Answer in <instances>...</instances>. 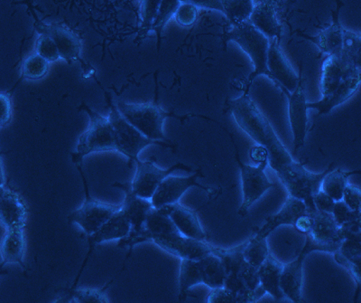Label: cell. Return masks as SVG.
Here are the masks:
<instances>
[{
	"instance_id": "cell-43",
	"label": "cell",
	"mask_w": 361,
	"mask_h": 303,
	"mask_svg": "<svg viewBox=\"0 0 361 303\" xmlns=\"http://www.w3.org/2000/svg\"><path fill=\"white\" fill-rule=\"evenodd\" d=\"M250 156L255 162L259 164L263 162V161L269 160V153H267L266 148L260 146V145L259 146L254 147L251 150Z\"/></svg>"
},
{
	"instance_id": "cell-6",
	"label": "cell",
	"mask_w": 361,
	"mask_h": 303,
	"mask_svg": "<svg viewBox=\"0 0 361 303\" xmlns=\"http://www.w3.org/2000/svg\"><path fill=\"white\" fill-rule=\"evenodd\" d=\"M228 40L236 42L243 48L245 53L250 57L254 70L248 76L245 91L250 92L255 79L260 76H266L271 80V75L267 66L269 58V42L265 35L259 29L244 25L231 32Z\"/></svg>"
},
{
	"instance_id": "cell-36",
	"label": "cell",
	"mask_w": 361,
	"mask_h": 303,
	"mask_svg": "<svg viewBox=\"0 0 361 303\" xmlns=\"http://www.w3.org/2000/svg\"><path fill=\"white\" fill-rule=\"evenodd\" d=\"M197 17V11L192 4H183L176 9V18L180 25L188 27L195 23Z\"/></svg>"
},
{
	"instance_id": "cell-8",
	"label": "cell",
	"mask_w": 361,
	"mask_h": 303,
	"mask_svg": "<svg viewBox=\"0 0 361 303\" xmlns=\"http://www.w3.org/2000/svg\"><path fill=\"white\" fill-rule=\"evenodd\" d=\"M85 186V198L82 205L71 213L68 219L70 223L76 224L82 229L87 237L96 233L122 208L121 205H111L97 201L90 196L88 182H87L82 167H78Z\"/></svg>"
},
{
	"instance_id": "cell-15",
	"label": "cell",
	"mask_w": 361,
	"mask_h": 303,
	"mask_svg": "<svg viewBox=\"0 0 361 303\" xmlns=\"http://www.w3.org/2000/svg\"><path fill=\"white\" fill-rule=\"evenodd\" d=\"M121 189L125 194V201L122 203V209L130 223L128 235H135L142 230L148 215L153 210L154 206L151 199L141 198L133 191L130 182H117L112 185Z\"/></svg>"
},
{
	"instance_id": "cell-21",
	"label": "cell",
	"mask_w": 361,
	"mask_h": 303,
	"mask_svg": "<svg viewBox=\"0 0 361 303\" xmlns=\"http://www.w3.org/2000/svg\"><path fill=\"white\" fill-rule=\"evenodd\" d=\"M170 217L180 234L193 239L206 241L207 234L198 217V211L178 204L170 206Z\"/></svg>"
},
{
	"instance_id": "cell-38",
	"label": "cell",
	"mask_w": 361,
	"mask_h": 303,
	"mask_svg": "<svg viewBox=\"0 0 361 303\" xmlns=\"http://www.w3.org/2000/svg\"><path fill=\"white\" fill-rule=\"evenodd\" d=\"M227 8L232 18H244L250 14L251 5L248 0H230L228 1Z\"/></svg>"
},
{
	"instance_id": "cell-4",
	"label": "cell",
	"mask_w": 361,
	"mask_h": 303,
	"mask_svg": "<svg viewBox=\"0 0 361 303\" xmlns=\"http://www.w3.org/2000/svg\"><path fill=\"white\" fill-rule=\"evenodd\" d=\"M90 118V126L80 137L76 151L72 154L73 162L76 167H82L83 159L92 153L118 151L114 128L109 118L82 103L80 107Z\"/></svg>"
},
{
	"instance_id": "cell-34",
	"label": "cell",
	"mask_w": 361,
	"mask_h": 303,
	"mask_svg": "<svg viewBox=\"0 0 361 303\" xmlns=\"http://www.w3.org/2000/svg\"><path fill=\"white\" fill-rule=\"evenodd\" d=\"M238 276L243 280L248 291H256L261 286L259 268L247 263L246 259L241 263Z\"/></svg>"
},
{
	"instance_id": "cell-5",
	"label": "cell",
	"mask_w": 361,
	"mask_h": 303,
	"mask_svg": "<svg viewBox=\"0 0 361 303\" xmlns=\"http://www.w3.org/2000/svg\"><path fill=\"white\" fill-rule=\"evenodd\" d=\"M101 88L104 92L109 107V120L114 128L116 141H117L118 153L125 155L128 160L137 161L140 160L142 150L149 146H160L167 149L176 150V145L166 141H152L142 134L137 128L131 124L119 111L117 105L113 102L111 95L103 86Z\"/></svg>"
},
{
	"instance_id": "cell-37",
	"label": "cell",
	"mask_w": 361,
	"mask_h": 303,
	"mask_svg": "<svg viewBox=\"0 0 361 303\" xmlns=\"http://www.w3.org/2000/svg\"><path fill=\"white\" fill-rule=\"evenodd\" d=\"M343 201L353 210L361 212V189L359 186L349 184L345 189Z\"/></svg>"
},
{
	"instance_id": "cell-26",
	"label": "cell",
	"mask_w": 361,
	"mask_h": 303,
	"mask_svg": "<svg viewBox=\"0 0 361 303\" xmlns=\"http://www.w3.org/2000/svg\"><path fill=\"white\" fill-rule=\"evenodd\" d=\"M344 31L338 23L319 35L318 37H309L319 47L322 53L328 56H341L343 49Z\"/></svg>"
},
{
	"instance_id": "cell-19",
	"label": "cell",
	"mask_w": 361,
	"mask_h": 303,
	"mask_svg": "<svg viewBox=\"0 0 361 303\" xmlns=\"http://www.w3.org/2000/svg\"><path fill=\"white\" fill-rule=\"evenodd\" d=\"M0 194V219L6 230L24 228L27 225V208L17 192L1 186Z\"/></svg>"
},
{
	"instance_id": "cell-33",
	"label": "cell",
	"mask_w": 361,
	"mask_h": 303,
	"mask_svg": "<svg viewBox=\"0 0 361 303\" xmlns=\"http://www.w3.org/2000/svg\"><path fill=\"white\" fill-rule=\"evenodd\" d=\"M37 54L47 59L49 63L60 59L61 54L57 44L49 35H42L37 41Z\"/></svg>"
},
{
	"instance_id": "cell-30",
	"label": "cell",
	"mask_w": 361,
	"mask_h": 303,
	"mask_svg": "<svg viewBox=\"0 0 361 303\" xmlns=\"http://www.w3.org/2000/svg\"><path fill=\"white\" fill-rule=\"evenodd\" d=\"M49 64L40 54H32L23 63L22 79L35 81L44 78L49 71Z\"/></svg>"
},
{
	"instance_id": "cell-24",
	"label": "cell",
	"mask_w": 361,
	"mask_h": 303,
	"mask_svg": "<svg viewBox=\"0 0 361 303\" xmlns=\"http://www.w3.org/2000/svg\"><path fill=\"white\" fill-rule=\"evenodd\" d=\"M202 285L216 289L224 287L226 268L224 263L218 256L209 254L198 260Z\"/></svg>"
},
{
	"instance_id": "cell-40",
	"label": "cell",
	"mask_w": 361,
	"mask_h": 303,
	"mask_svg": "<svg viewBox=\"0 0 361 303\" xmlns=\"http://www.w3.org/2000/svg\"><path fill=\"white\" fill-rule=\"evenodd\" d=\"M345 268L349 271L351 276H353L354 280H355L356 290L355 295H354V302H357L361 293V259L357 261L355 263L347 264Z\"/></svg>"
},
{
	"instance_id": "cell-23",
	"label": "cell",
	"mask_w": 361,
	"mask_h": 303,
	"mask_svg": "<svg viewBox=\"0 0 361 303\" xmlns=\"http://www.w3.org/2000/svg\"><path fill=\"white\" fill-rule=\"evenodd\" d=\"M283 267L285 264L280 263L270 253L265 263L259 268L261 286L276 302H281L286 298L281 288Z\"/></svg>"
},
{
	"instance_id": "cell-32",
	"label": "cell",
	"mask_w": 361,
	"mask_h": 303,
	"mask_svg": "<svg viewBox=\"0 0 361 303\" xmlns=\"http://www.w3.org/2000/svg\"><path fill=\"white\" fill-rule=\"evenodd\" d=\"M254 23L266 37L267 35V37H274L279 35V28L272 13L267 9H261L254 14Z\"/></svg>"
},
{
	"instance_id": "cell-28",
	"label": "cell",
	"mask_w": 361,
	"mask_h": 303,
	"mask_svg": "<svg viewBox=\"0 0 361 303\" xmlns=\"http://www.w3.org/2000/svg\"><path fill=\"white\" fill-rule=\"evenodd\" d=\"M270 254L269 244L265 237H260L255 234L252 237L247 240L244 249V257L247 263L259 268Z\"/></svg>"
},
{
	"instance_id": "cell-10",
	"label": "cell",
	"mask_w": 361,
	"mask_h": 303,
	"mask_svg": "<svg viewBox=\"0 0 361 303\" xmlns=\"http://www.w3.org/2000/svg\"><path fill=\"white\" fill-rule=\"evenodd\" d=\"M283 95L288 98L290 127L293 133V150L298 153L305 146L306 137L309 131L308 102L306 100L302 77V64L300 66L299 83L295 91L280 87Z\"/></svg>"
},
{
	"instance_id": "cell-11",
	"label": "cell",
	"mask_w": 361,
	"mask_h": 303,
	"mask_svg": "<svg viewBox=\"0 0 361 303\" xmlns=\"http://www.w3.org/2000/svg\"><path fill=\"white\" fill-rule=\"evenodd\" d=\"M135 163H137V170H135L133 180L130 182L131 188L135 194L147 199H152L154 193L164 180L177 170H183L186 172H196L192 167L180 162L166 170L158 167L154 159L145 161L138 160Z\"/></svg>"
},
{
	"instance_id": "cell-44",
	"label": "cell",
	"mask_w": 361,
	"mask_h": 303,
	"mask_svg": "<svg viewBox=\"0 0 361 303\" xmlns=\"http://www.w3.org/2000/svg\"><path fill=\"white\" fill-rule=\"evenodd\" d=\"M357 238H359V239L361 241V234L359 235V237Z\"/></svg>"
},
{
	"instance_id": "cell-29",
	"label": "cell",
	"mask_w": 361,
	"mask_h": 303,
	"mask_svg": "<svg viewBox=\"0 0 361 303\" xmlns=\"http://www.w3.org/2000/svg\"><path fill=\"white\" fill-rule=\"evenodd\" d=\"M335 260L341 266L361 259V241L356 237H345L340 249L334 254Z\"/></svg>"
},
{
	"instance_id": "cell-22",
	"label": "cell",
	"mask_w": 361,
	"mask_h": 303,
	"mask_svg": "<svg viewBox=\"0 0 361 303\" xmlns=\"http://www.w3.org/2000/svg\"><path fill=\"white\" fill-rule=\"evenodd\" d=\"M2 263H17L21 266L23 271L27 273V266L25 263V239L24 228H12L6 230L1 246Z\"/></svg>"
},
{
	"instance_id": "cell-9",
	"label": "cell",
	"mask_w": 361,
	"mask_h": 303,
	"mask_svg": "<svg viewBox=\"0 0 361 303\" xmlns=\"http://www.w3.org/2000/svg\"><path fill=\"white\" fill-rule=\"evenodd\" d=\"M312 252L333 254L331 248L317 243L310 235H305V243L298 256L288 263L285 264L281 277V288L286 297L292 302H302V277L306 257Z\"/></svg>"
},
{
	"instance_id": "cell-1",
	"label": "cell",
	"mask_w": 361,
	"mask_h": 303,
	"mask_svg": "<svg viewBox=\"0 0 361 303\" xmlns=\"http://www.w3.org/2000/svg\"><path fill=\"white\" fill-rule=\"evenodd\" d=\"M227 109L241 130L260 146L266 148L269 166L276 175L295 162L269 121L251 99L250 92L245 91L240 97L228 101Z\"/></svg>"
},
{
	"instance_id": "cell-41",
	"label": "cell",
	"mask_w": 361,
	"mask_h": 303,
	"mask_svg": "<svg viewBox=\"0 0 361 303\" xmlns=\"http://www.w3.org/2000/svg\"><path fill=\"white\" fill-rule=\"evenodd\" d=\"M1 127L6 126L12 119V102L9 93H1Z\"/></svg>"
},
{
	"instance_id": "cell-42",
	"label": "cell",
	"mask_w": 361,
	"mask_h": 303,
	"mask_svg": "<svg viewBox=\"0 0 361 303\" xmlns=\"http://www.w3.org/2000/svg\"><path fill=\"white\" fill-rule=\"evenodd\" d=\"M293 227L299 232V233L308 234H310L312 227V218L307 213L302 217H300L298 220H296Z\"/></svg>"
},
{
	"instance_id": "cell-35",
	"label": "cell",
	"mask_w": 361,
	"mask_h": 303,
	"mask_svg": "<svg viewBox=\"0 0 361 303\" xmlns=\"http://www.w3.org/2000/svg\"><path fill=\"white\" fill-rule=\"evenodd\" d=\"M333 215L337 224L340 227H343L345 225L357 220L360 218L361 212L353 210L345 204L343 201H341L335 203Z\"/></svg>"
},
{
	"instance_id": "cell-31",
	"label": "cell",
	"mask_w": 361,
	"mask_h": 303,
	"mask_svg": "<svg viewBox=\"0 0 361 303\" xmlns=\"http://www.w3.org/2000/svg\"><path fill=\"white\" fill-rule=\"evenodd\" d=\"M341 56L361 73V35L344 31L343 49Z\"/></svg>"
},
{
	"instance_id": "cell-39",
	"label": "cell",
	"mask_w": 361,
	"mask_h": 303,
	"mask_svg": "<svg viewBox=\"0 0 361 303\" xmlns=\"http://www.w3.org/2000/svg\"><path fill=\"white\" fill-rule=\"evenodd\" d=\"M314 203L318 211L333 214L336 201L321 189L320 191L316 193L314 196Z\"/></svg>"
},
{
	"instance_id": "cell-14",
	"label": "cell",
	"mask_w": 361,
	"mask_h": 303,
	"mask_svg": "<svg viewBox=\"0 0 361 303\" xmlns=\"http://www.w3.org/2000/svg\"><path fill=\"white\" fill-rule=\"evenodd\" d=\"M130 221H128V218L126 217L123 209L121 208V210H119L114 217L109 219L107 223L103 225L99 230L87 237V241H88L89 244L88 253H87L78 275H77L70 289L77 288L80 276H82L83 271H85L87 263H88V261L97 246L103 243H107V242L121 240L122 238L127 237L128 234L130 233Z\"/></svg>"
},
{
	"instance_id": "cell-17",
	"label": "cell",
	"mask_w": 361,
	"mask_h": 303,
	"mask_svg": "<svg viewBox=\"0 0 361 303\" xmlns=\"http://www.w3.org/2000/svg\"><path fill=\"white\" fill-rule=\"evenodd\" d=\"M42 33L49 35L51 40L56 42L61 58H63L69 64L79 62L85 72H88V64L82 57V41L78 35L73 33L70 29L56 25H44L42 28Z\"/></svg>"
},
{
	"instance_id": "cell-27",
	"label": "cell",
	"mask_w": 361,
	"mask_h": 303,
	"mask_svg": "<svg viewBox=\"0 0 361 303\" xmlns=\"http://www.w3.org/2000/svg\"><path fill=\"white\" fill-rule=\"evenodd\" d=\"M114 282V279L109 280L105 286L101 289H69L62 296L63 299H59V302H80V303H94V302H109V299L106 295V292L109 286Z\"/></svg>"
},
{
	"instance_id": "cell-20",
	"label": "cell",
	"mask_w": 361,
	"mask_h": 303,
	"mask_svg": "<svg viewBox=\"0 0 361 303\" xmlns=\"http://www.w3.org/2000/svg\"><path fill=\"white\" fill-rule=\"evenodd\" d=\"M307 213V206L304 201L290 196L288 201L283 204L281 210L267 218L265 225L257 231L256 234L260 237L267 238L276 229L282 225H293V227L296 220Z\"/></svg>"
},
{
	"instance_id": "cell-16",
	"label": "cell",
	"mask_w": 361,
	"mask_h": 303,
	"mask_svg": "<svg viewBox=\"0 0 361 303\" xmlns=\"http://www.w3.org/2000/svg\"><path fill=\"white\" fill-rule=\"evenodd\" d=\"M312 218L310 235L312 239L322 246L331 248L333 254L340 249L344 240L343 228L335 221L333 214L316 210L309 213Z\"/></svg>"
},
{
	"instance_id": "cell-13",
	"label": "cell",
	"mask_w": 361,
	"mask_h": 303,
	"mask_svg": "<svg viewBox=\"0 0 361 303\" xmlns=\"http://www.w3.org/2000/svg\"><path fill=\"white\" fill-rule=\"evenodd\" d=\"M153 243L180 260H201L209 254H215L217 249L206 241L193 239L180 233L158 237Z\"/></svg>"
},
{
	"instance_id": "cell-18",
	"label": "cell",
	"mask_w": 361,
	"mask_h": 303,
	"mask_svg": "<svg viewBox=\"0 0 361 303\" xmlns=\"http://www.w3.org/2000/svg\"><path fill=\"white\" fill-rule=\"evenodd\" d=\"M267 66H269L271 81L275 82L279 88L283 87L289 92L295 91L299 83V75L295 73L292 64L286 59L276 41L270 44Z\"/></svg>"
},
{
	"instance_id": "cell-25",
	"label": "cell",
	"mask_w": 361,
	"mask_h": 303,
	"mask_svg": "<svg viewBox=\"0 0 361 303\" xmlns=\"http://www.w3.org/2000/svg\"><path fill=\"white\" fill-rule=\"evenodd\" d=\"M361 175V170L345 172L341 169L331 170L322 180L321 189L335 201H343L345 189L349 185L350 177Z\"/></svg>"
},
{
	"instance_id": "cell-3",
	"label": "cell",
	"mask_w": 361,
	"mask_h": 303,
	"mask_svg": "<svg viewBox=\"0 0 361 303\" xmlns=\"http://www.w3.org/2000/svg\"><path fill=\"white\" fill-rule=\"evenodd\" d=\"M116 105L131 124L152 141L171 143L164 132V121L169 118H175L182 122L191 118H202L203 120L214 121L217 125L220 124L208 116L193 114L178 115L175 112L166 111L158 105L157 100L153 102L147 103L117 102Z\"/></svg>"
},
{
	"instance_id": "cell-12",
	"label": "cell",
	"mask_w": 361,
	"mask_h": 303,
	"mask_svg": "<svg viewBox=\"0 0 361 303\" xmlns=\"http://www.w3.org/2000/svg\"><path fill=\"white\" fill-rule=\"evenodd\" d=\"M201 170H197L192 176L166 177L161 184L159 188L151 199L154 208H160L162 206L178 204L180 199L188 190L196 188L207 193L211 196H217L218 190L202 185L198 179L204 177Z\"/></svg>"
},
{
	"instance_id": "cell-7",
	"label": "cell",
	"mask_w": 361,
	"mask_h": 303,
	"mask_svg": "<svg viewBox=\"0 0 361 303\" xmlns=\"http://www.w3.org/2000/svg\"><path fill=\"white\" fill-rule=\"evenodd\" d=\"M221 128L227 132L231 138L232 145H233L235 149V157H236L238 169L240 170L243 201V205L238 209V215L245 217L251 206L257 201H259L269 189L276 188V184L271 182L267 176L266 170L267 166L269 165V160L263 161V162L259 164V166H251L243 162L231 132L228 131L224 126Z\"/></svg>"
},
{
	"instance_id": "cell-2",
	"label": "cell",
	"mask_w": 361,
	"mask_h": 303,
	"mask_svg": "<svg viewBox=\"0 0 361 303\" xmlns=\"http://www.w3.org/2000/svg\"><path fill=\"white\" fill-rule=\"evenodd\" d=\"M361 86V73L343 56H329L322 64L320 101L308 102L319 115L330 114L334 108L349 101Z\"/></svg>"
}]
</instances>
